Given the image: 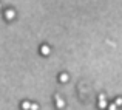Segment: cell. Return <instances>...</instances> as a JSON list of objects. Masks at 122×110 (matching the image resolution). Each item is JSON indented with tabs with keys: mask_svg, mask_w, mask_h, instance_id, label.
<instances>
[{
	"mask_svg": "<svg viewBox=\"0 0 122 110\" xmlns=\"http://www.w3.org/2000/svg\"><path fill=\"white\" fill-rule=\"evenodd\" d=\"M54 99H56V107H57V109H63V107H65V101H63V99L60 98L59 95L54 96Z\"/></svg>",
	"mask_w": 122,
	"mask_h": 110,
	"instance_id": "cell-1",
	"label": "cell"
},
{
	"mask_svg": "<svg viewBox=\"0 0 122 110\" xmlns=\"http://www.w3.org/2000/svg\"><path fill=\"white\" fill-rule=\"evenodd\" d=\"M22 109H23V110H30L31 109V102L23 101V102H22Z\"/></svg>",
	"mask_w": 122,
	"mask_h": 110,
	"instance_id": "cell-6",
	"label": "cell"
},
{
	"mask_svg": "<svg viewBox=\"0 0 122 110\" xmlns=\"http://www.w3.org/2000/svg\"><path fill=\"white\" fill-rule=\"evenodd\" d=\"M0 8H2V3H0Z\"/></svg>",
	"mask_w": 122,
	"mask_h": 110,
	"instance_id": "cell-10",
	"label": "cell"
},
{
	"mask_svg": "<svg viewBox=\"0 0 122 110\" xmlns=\"http://www.w3.org/2000/svg\"><path fill=\"white\" fill-rule=\"evenodd\" d=\"M68 79H70V76H68L66 73H62V74L59 76V81H60V82H66Z\"/></svg>",
	"mask_w": 122,
	"mask_h": 110,
	"instance_id": "cell-5",
	"label": "cell"
},
{
	"mask_svg": "<svg viewBox=\"0 0 122 110\" xmlns=\"http://www.w3.org/2000/svg\"><path fill=\"white\" fill-rule=\"evenodd\" d=\"M116 105H122V98H117L116 99V102H114Z\"/></svg>",
	"mask_w": 122,
	"mask_h": 110,
	"instance_id": "cell-9",
	"label": "cell"
},
{
	"mask_svg": "<svg viewBox=\"0 0 122 110\" xmlns=\"http://www.w3.org/2000/svg\"><path fill=\"white\" fill-rule=\"evenodd\" d=\"M40 53L43 54V56H48V54L51 53V48L48 47V45H42L40 47Z\"/></svg>",
	"mask_w": 122,
	"mask_h": 110,
	"instance_id": "cell-4",
	"label": "cell"
},
{
	"mask_svg": "<svg viewBox=\"0 0 122 110\" xmlns=\"http://www.w3.org/2000/svg\"><path fill=\"white\" fill-rule=\"evenodd\" d=\"M14 17H15V11L14 9H6L5 11V19L6 20H12Z\"/></svg>",
	"mask_w": 122,
	"mask_h": 110,
	"instance_id": "cell-2",
	"label": "cell"
},
{
	"mask_svg": "<svg viewBox=\"0 0 122 110\" xmlns=\"http://www.w3.org/2000/svg\"><path fill=\"white\" fill-rule=\"evenodd\" d=\"M30 110H39V104H36V102H31V109Z\"/></svg>",
	"mask_w": 122,
	"mask_h": 110,
	"instance_id": "cell-7",
	"label": "cell"
},
{
	"mask_svg": "<svg viewBox=\"0 0 122 110\" xmlns=\"http://www.w3.org/2000/svg\"><path fill=\"white\" fill-rule=\"evenodd\" d=\"M116 107H117L116 104H110L108 105V110H116Z\"/></svg>",
	"mask_w": 122,
	"mask_h": 110,
	"instance_id": "cell-8",
	"label": "cell"
},
{
	"mask_svg": "<svg viewBox=\"0 0 122 110\" xmlns=\"http://www.w3.org/2000/svg\"><path fill=\"white\" fill-rule=\"evenodd\" d=\"M99 107H101V109H107L108 107L107 99H105V95H99Z\"/></svg>",
	"mask_w": 122,
	"mask_h": 110,
	"instance_id": "cell-3",
	"label": "cell"
}]
</instances>
